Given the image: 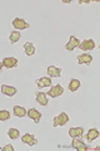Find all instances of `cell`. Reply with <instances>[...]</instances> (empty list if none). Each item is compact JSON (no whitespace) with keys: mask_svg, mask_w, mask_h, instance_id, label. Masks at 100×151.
<instances>
[{"mask_svg":"<svg viewBox=\"0 0 100 151\" xmlns=\"http://www.w3.org/2000/svg\"><path fill=\"white\" fill-rule=\"evenodd\" d=\"M70 121V117L68 116L66 112H60L58 116H55L53 119V126L54 127H63Z\"/></svg>","mask_w":100,"mask_h":151,"instance_id":"obj_1","label":"cell"},{"mask_svg":"<svg viewBox=\"0 0 100 151\" xmlns=\"http://www.w3.org/2000/svg\"><path fill=\"white\" fill-rule=\"evenodd\" d=\"M63 93H64V87L60 83H58L55 86L50 87V89L46 92V96L50 98H56V97H60Z\"/></svg>","mask_w":100,"mask_h":151,"instance_id":"obj_2","label":"cell"},{"mask_svg":"<svg viewBox=\"0 0 100 151\" xmlns=\"http://www.w3.org/2000/svg\"><path fill=\"white\" fill-rule=\"evenodd\" d=\"M70 147H73L74 150H78V151H89V150H91L90 149V146H87L83 142L82 139H73V142H71Z\"/></svg>","mask_w":100,"mask_h":151,"instance_id":"obj_3","label":"cell"},{"mask_svg":"<svg viewBox=\"0 0 100 151\" xmlns=\"http://www.w3.org/2000/svg\"><path fill=\"white\" fill-rule=\"evenodd\" d=\"M13 27L15 28V30H24V29H28L30 25H29V23H26L24 19H21V18H15L13 20Z\"/></svg>","mask_w":100,"mask_h":151,"instance_id":"obj_4","label":"cell"},{"mask_svg":"<svg viewBox=\"0 0 100 151\" xmlns=\"http://www.w3.org/2000/svg\"><path fill=\"white\" fill-rule=\"evenodd\" d=\"M21 142L23 144H26L28 146H35L38 144V139L33 134L26 132V134H24L21 136Z\"/></svg>","mask_w":100,"mask_h":151,"instance_id":"obj_5","label":"cell"},{"mask_svg":"<svg viewBox=\"0 0 100 151\" xmlns=\"http://www.w3.org/2000/svg\"><path fill=\"white\" fill-rule=\"evenodd\" d=\"M78 48H80L82 50H84L85 53L89 50H93L95 48V42L93 39H84L83 42H80V44Z\"/></svg>","mask_w":100,"mask_h":151,"instance_id":"obj_6","label":"cell"},{"mask_svg":"<svg viewBox=\"0 0 100 151\" xmlns=\"http://www.w3.org/2000/svg\"><path fill=\"white\" fill-rule=\"evenodd\" d=\"M0 91H1L4 96H8V97H13L16 94V88L14 86H10V84H1Z\"/></svg>","mask_w":100,"mask_h":151,"instance_id":"obj_7","label":"cell"},{"mask_svg":"<svg viewBox=\"0 0 100 151\" xmlns=\"http://www.w3.org/2000/svg\"><path fill=\"white\" fill-rule=\"evenodd\" d=\"M26 116L29 117V119H31L33 121L35 122V124H39L43 115H41V112H39V111L36 110V108L33 107V108H30L29 111H26Z\"/></svg>","mask_w":100,"mask_h":151,"instance_id":"obj_8","label":"cell"},{"mask_svg":"<svg viewBox=\"0 0 100 151\" xmlns=\"http://www.w3.org/2000/svg\"><path fill=\"white\" fill-rule=\"evenodd\" d=\"M69 136L71 139H83V136H84V129L83 127H71V129L69 130Z\"/></svg>","mask_w":100,"mask_h":151,"instance_id":"obj_9","label":"cell"},{"mask_svg":"<svg viewBox=\"0 0 100 151\" xmlns=\"http://www.w3.org/2000/svg\"><path fill=\"white\" fill-rule=\"evenodd\" d=\"M79 44H80V40L78 39V38L75 37V35H70L69 42L65 44V49L69 50V52H73L75 48H78Z\"/></svg>","mask_w":100,"mask_h":151,"instance_id":"obj_10","label":"cell"},{"mask_svg":"<svg viewBox=\"0 0 100 151\" xmlns=\"http://www.w3.org/2000/svg\"><path fill=\"white\" fill-rule=\"evenodd\" d=\"M35 100L40 106H48V103H49V97L46 96V93L40 91L35 92Z\"/></svg>","mask_w":100,"mask_h":151,"instance_id":"obj_11","label":"cell"},{"mask_svg":"<svg viewBox=\"0 0 100 151\" xmlns=\"http://www.w3.org/2000/svg\"><path fill=\"white\" fill-rule=\"evenodd\" d=\"M3 65L5 68L8 69H10V68H15L16 65H18V59L15 58V57H5L3 60Z\"/></svg>","mask_w":100,"mask_h":151,"instance_id":"obj_12","label":"cell"},{"mask_svg":"<svg viewBox=\"0 0 100 151\" xmlns=\"http://www.w3.org/2000/svg\"><path fill=\"white\" fill-rule=\"evenodd\" d=\"M46 73H48V76H50V78L51 77L58 78L61 76V73H63V69L56 67V65H49V67L46 68Z\"/></svg>","mask_w":100,"mask_h":151,"instance_id":"obj_13","label":"cell"},{"mask_svg":"<svg viewBox=\"0 0 100 151\" xmlns=\"http://www.w3.org/2000/svg\"><path fill=\"white\" fill-rule=\"evenodd\" d=\"M77 60L79 64H90L93 62V55H90L88 53H83V54H79L77 57Z\"/></svg>","mask_w":100,"mask_h":151,"instance_id":"obj_14","label":"cell"},{"mask_svg":"<svg viewBox=\"0 0 100 151\" xmlns=\"http://www.w3.org/2000/svg\"><path fill=\"white\" fill-rule=\"evenodd\" d=\"M35 83H36V86L39 88H44V87H50L53 82H51L50 77H41L40 79H36Z\"/></svg>","mask_w":100,"mask_h":151,"instance_id":"obj_15","label":"cell"},{"mask_svg":"<svg viewBox=\"0 0 100 151\" xmlns=\"http://www.w3.org/2000/svg\"><path fill=\"white\" fill-rule=\"evenodd\" d=\"M80 86H82V82H80V79L78 78H73V79H70V82H69V91L70 92H77L78 89L80 88Z\"/></svg>","mask_w":100,"mask_h":151,"instance_id":"obj_16","label":"cell"},{"mask_svg":"<svg viewBox=\"0 0 100 151\" xmlns=\"http://www.w3.org/2000/svg\"><path fill=\"white\" fill-rule=\"evenodd\" d=\"M99 136H100V134H99L98 129H90L88 131V134H87V141L88 142H93V141L96 140Z\"/></svg>","mask_w":100,"mask_h":151,"instance_id":"obj_17","label":"cell"},{"mask_svg":"<svg viewBox=\"0 0 100 151\" xmlns=\"http://www.w3.org/2000/svg\"><path fill=\"white\" fill-rule=\"evenodd\" d=\"M24 52H25V54L28 57H31V55H34L35 53V45L33 42H26L25 44H24Z\"/></svg>","mask_w":100,"mask_h":151,"instance_id":"obj_18","label":"cell"},{"mask_svg":"<svg viewBox=\"0 0 100 151\" xmlns=\"http://www.w3.org/2000/svg\"><path fill=\"white\" fill-rule=\"evenodd\" d=\"M13 112H14V115H15L16 117H19V119H23V117L26 116V110L23 106H14L13 107Z\"/></svg>","mask_w":100,"mask_h":151,"instance_id":"obj_19","label":"cell"},{"mask_svg":"<svg viewBox=\"0 0 100 151\" xmlns=\"http://www.w3.org/2000/svg\"><path fill=\"white\" fill-rule=\"evenodd\" d=\"M20 32L18 30H13L10 32V35H9V42H10V44H15L16 42L20 40Z\"/></svg>","mask_w":100,"mask_h":151,"instance_id":"obj_20","label":"cell"},{"mask_svg":"<svg viewBox=\"0 0 100 151\" xmlns=\"http://www.w3.org/2000/svg\"><path fill=\"white\" fill-rule=\"evenodd\" d=\"M8 137H10L11 140H16L20 137V131L18 129H9L8 130Z\"/></svg>","mask_w":100,"mask_h":151,"instance_id":"obj_21","label":"cell"},{"mask_svg":"<svg viewBox=\"0 0 100 151\" xmlns=\"http://www.w3.org/2000/svg\"><path fill=\"white\" fill-rule=\"evenodd\" d=\"M10 112L6 111V110H0V122H3V121H9L10 120Z\"/></svg>","mask_w":100,"mask_h":151,"instance_id":"obj_22","label":"cell"},{"mask_svg":"<svg viewBox=\"0 0 100 151\" xmlns=\"http://www.w3.org/2000/svg\"><path fill=\"white\" fill-rule=\"evenodd\" d=\"M0 150H1V151H14V146L9 144V145H5L4 147H1Z\"/></svg>","mask_w":100,"mask_h":151,"instance_id":"obj_23","label":"cell"},{"mask_svg":"<svg viewBox=\"0 0 100 151\" xmlns=\"http://www.w3.org/2000/svg\"><path fill=\"white\" fill-rule=\"evenodd\" d=\"M78 3H79V4H90L91 1H90V0H79Z\"/></svg>","mask_w":100,"mask_h":151,"instance_id":"obj_24","label":"cell"},{"mask_svg":"<svg viewBox=\"0 0 100 151\" xmlns=\"http://www.w3.org/2000/svg\"><path fill=\"white\" fill-rule=\"evenodd\" d=\"M63 3H65V4H70V3H71V0H63Z\"/></svg>","mask_w":100,"mask_h":151,"instance_id":"obj_25","label":"cell"},{"mask_svg":"<svg viewBox=\"0 0 100 151\" xmlns=\"http://www.w3.org/2000/svg\"><path fill=\"white\" fill-rule=\"evenodd\" d=\"M3 68H4V65H3V62H0V72L3 70Z\"/></svg>","mask_w":100,"mask_h":151,"instance_id":"obj_26","label":"cell"}]
</instances>
